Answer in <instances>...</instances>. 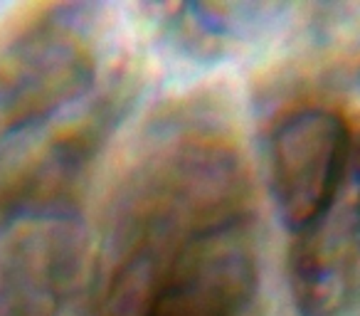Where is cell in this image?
<instances>
[{"label":"cell","mask_w":360,"mask_h":316,"mask_svg":"<svg viewBox=\"0 0 360 316\" xmlns=\"http://www.w3.org/2000/svg\"><path fill=\"white\" fill-rule=\"evenodd\" d=\"M136 11L150 40L198 65L242 57L296 25V8L284 3H153Z\"/></svg>","instance_id":"obj_3"},{"label":"cell","mask_w":360,"mask_h":316,"mask_svg":"<svg viewBox=\"0 0 360 316\" xmlns=\"http://www.w3.org/2000/svg\"><path fill=\"white\" fill-rule=\"evenodd\" d=\"M257 171L301 316L360 306V20L319 8L262 91Z\"/></svg>","instance_id":"obj_2"},{"label":"cell","mask_w":360,"mask_h":316,"mask_svg":"<svg viewBox=\"0 0 360 316\" xmlns=\"http://www.w3.org/2000/svg\"><path fill=\"white\" fill-rule=\"evenodd\" d=\"M259 171L232 114L188 94L143 121L86 227L89 316H264Z\"/></svg>","instance_id":"obj_1"}]
</instances>
